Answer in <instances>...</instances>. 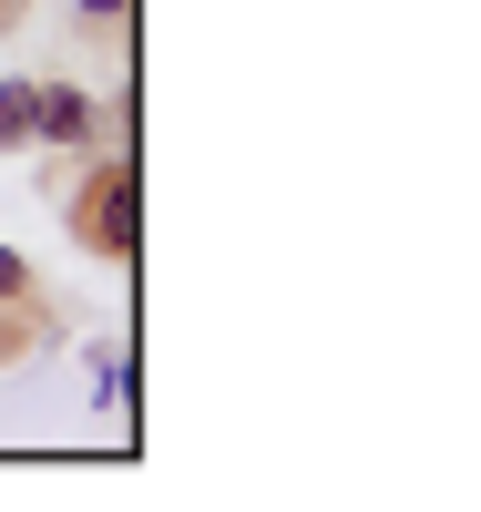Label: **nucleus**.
<instances>
[{
  "label": "nucleus",
  "mask_w": 481,
  "mask_h": 512,
  "mask_svg": "<svg viewBox=\"0 0 481 512\" xmlns=\"http://www.w3.org/2000/svg\"><path fill=\"white\" fill-rule=\"evenodd\" d=\"M93 134V93L82 82H31V144H82Z\"/></svg>",
  "instance_id": "f257e3e1"
},
{
  "label": "nucleus",
  "mask_w": 481,
  "mask_h": 512,
  "mask_svg": "<svg viewBox=\"0 0 481 512\" xmlns=\"http://www.w3.org/2000/svg\"><path fill=\"white\" fill-rule=\"evenodd\" d=\"M82 236H93V246H134V175H103V185H93Z\"/></svg>",
  "instance_id": "f03ea898"
},
{
  "label": "nucleus",
  "mask_w": 481,
  "mask_h": 512,
  "mask_svg": "<svg viewBox=\"0 0 481 512\" xmlns=\"http://www.w3.org/2000/svg\"><path fill=\"white\" fill-rule=\"evenodd\" d=\"M72 11H82V21H123V11H134V0H72Z\"/></svg>",
  "instance_id": "39448f33"
},
{
  "label": "nucleus",
  "mask_w": 481,
  "mask_h": 512,
  "mask_svg": "<svg viewBox=\"0 0 481 512\" xmlns=\"http://www.w3.org/2000/svg\"><path fill=\"white\" fill-rule=\"evenodd\" d=\"M21 287H31V267H21L11 246H0V297H21Z\"/></svg>",
  "instance_id": "20e7f679"
},
{
  "label": "nucleus",
  "mask_w": 481,
  "mask_h": 512,
  "mask_svg": "<svg viewBox=\"0 0 481 512\" xmlns=\"http://www.w3.org/2000/svg\"><path fill=\"white\" fill-rule=\"evenodd\" d=\"M0 144H31V82H0Z\"/></svg>",
  "instance_id": "7ed1b4c3"
},
{
  "label": "nucleus",
  "mask_w": 481,
  "mask_h": 512,
  "mask_svg": "<svg viewBox=\"0 0 481 512\" xmlns=\"http://www.w3.org/2000/svg\"><path fill=\"white\" fill-rule=\"evenodd\" d=\"M11 11H21V0H0V31H11Z\"/></svg>",
  "instance_id": "423d86ee"
}]
</instances>
